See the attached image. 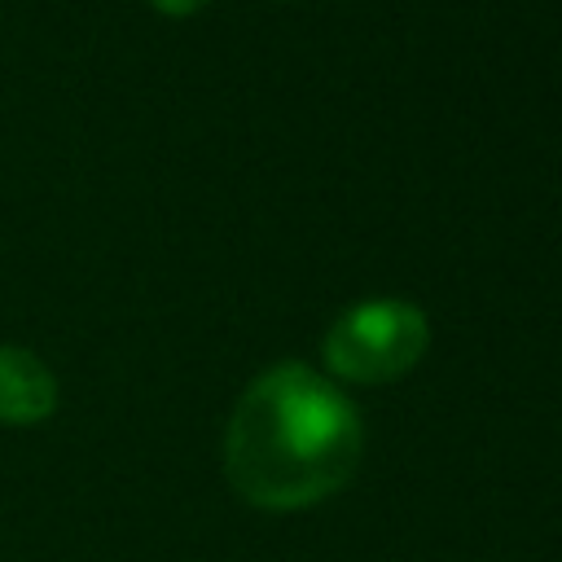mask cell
I'll list each match as a JSON object with an SVG mask.
<instances>
[{"mask_svg":"<svg viewBox=\"0 0 562 562\" xmlns=\"http://www.w3.org/2000/svg\"><path fill=\"white\" fill-rule=\"evenodd\" d=\"M149 4L162 9V13H176V18H180V13H198L206 0H149Z\"/></svg>","mask_w":562,"mask_h":562,"instance_id":"obj_4","label":"cell"},{"mask_svg":"<svg viewBox=\"0 0 562 562\" xmlns=\"http://www.w3.org/2000/svg\"><path fill=\"white\" fill-rule=\"evenodd\" d=\"M57 408L53 369L26 347H0V422L35 426Z\"/></svg>","mask_w":562,"mask_h":562,"instance_id":"obj_3","label":"cell"},{"mask_svg":"<svg viewBox=\"0 0 562 562\" xmlns=\"http://www.w3.org/2000/svg\"><path fill=\"white\" fill-rule=\"evenodd\" d=\"M430 342L426 312L404 299H369L347 307L325 334V364L347 382H395Z\"/></svg>","mask_w":562,"mask_h":562,"instance_id":"obj_2","label":"cell"},{"mask_svg":"<svg viewBox=\"0 0 562 562\" xmlns=\"http://www.w3.org/2000/svg\"><path fill=\"white\" fill-rule=\"evenodd\" d=\"M360 448L356 404L316 369L285 360L241 391L224 435V470L246 505L285 514L334 496L356 474Z\"/></svg>","mask_w":562,"mask_h":562,"instance_id":"obj_1","label":"cell"}]
</instances>
